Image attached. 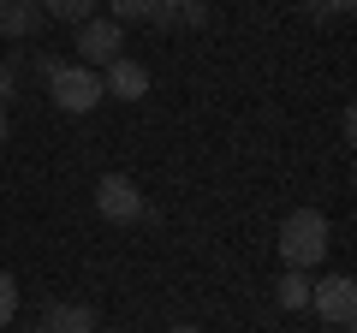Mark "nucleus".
I'll use <instances>...</instances> for the list:
<instances>
[{
	"instance_id": "obj_5",
	"label": "nucleus",
	"mask_w": 357,
	"mask_h": 333,
	"mask_svg": "<svg viewBox=\"0 0 357 333\" xmlns=\"http://www.w3.org/2000/svg\"><path fill=\"white\" fill-rule=\"evenodd\" d=\"M96 208H102V220H114V226H137L149 203H143V191L126 173H102V179H96Z\"/></svg>"
},
{
	"instance_id": "obj_16",
	"label": "nucleus",
	"mask_w": 357,
	"mask_h": 333,
	"mask_svg": "<svg viewBox=\"0 0 357 333\" xmlns=\"http://www.w3.org/2000/svg\"><path fill=\"white\" fill-rule=\"evenodd\" d=\"M60 65H66L60 54H36V72H42V77H54V72H60Z\"/></svg>"
},
{
	"instance_id": "obj_1",
	"label": "nucleus",
	"mask_w": 357,
	"mask_h": 333,
	"mask_svg": "<svg viewBox=\"0 0 357 333\" xmlns=\"http://www.w3.org/2000/svg\"><path fill=\"white\" fill-rule=\"evenodd\" d=\"M328 244H333V226H328V215H321V208H292V215L280 220V232H274L280 262H286V268H298V274L321 268Z\"/></svg>"
},
{
	"instance_id": "obj_15",
	"label": "nucleus",
	"mask_w": 357,
	"mask_h": 333,
	"mask_svg": "<svg viewBox=\"0 0 357 333\" xmlns=\"http://www.w3.org/2000/svg\"><path fill=\"white\" fill-rule=\"evenodd\" d=\"M13 90H18V72H13V60H0V107H6Z\"/></svg>"
},
{
	"instance_id": "obj_4",
	"label": "nucleus",
	"mask_w": 357,
	"mask_h": 333,
	"mask_svg": "<svg viewBox=\"0 0 357 333\" xmlns=\"http://www.w3.org/2000/svg\"><path fill=\"white\" fill-rule=\"evenodd\" d=\"M77 65H96V72H102V65H114L119 54H126V30L114 24V18H84V24H77Z\"/></svg>"
},
{
	"instance_id": "obj_11",
	"label": "nucleus",
	"mask_w": 357,
	"mask_h": 333,
	"mask_svg": "<svg viewBox=\"0 0 357 333\" xmlns=\"http://www.w3.org/2000/svg\"><path fill=\"white\" fill-rule=\"evenodd\" d=\"M107 6V18H114L119 30L126 24H149V13H155V0H102Z\"/></svg>"
},
{
	"instance_id": "obj_10",
	"label": "nucleus",
	"mask_w": 357,
	"mask_h": 333,
	"mask_svg": "<svg viewBox=\"0 0 357 333\" xmlns=\"http://www.w3.org/2000/svg\"><path fill=\"white\" fill-rule=\"evenodd\" d=\"M102 13V0H42V18H60V24H84V18Z\"/></svg>"
},
{
	"instance_id": "obj_2",
	"label": "nucleus",
	"mask_w": 357,
	"mask_h": 333,
	"mask_svg": "<svg viewBox=\"0 0 357 333\" xmlns=\"http://www.w3.org/2000/svg\"><path fill=\"white\" fill-rule=\"evenodd\" d=\"M48 102L60 107V114H96V107L107 102V90H102V72H96V65H77V60H66L60 72L48 77Z\"/></svg>"
},
{
	"instance_id": "obj_18",
	"label": "nucleus",
	"mask_w": 357,
	"mask_h": 333,
	"mask_svg": "<svg viewBox=\"0 0 357 333\" xmlns=\"http://www.w3.org/2000/svg\"><path fill=\"white\" fill-rule=\"evenodd\" d=\"M0 143H6V107H0Z\"/></svg>"
},
{
	"instance_id": "obj_9",
	"label": "nucleus",
	"mask_w": 357,
	"mask_h": 333,
	"mask_svg": "<svg viewBox=\"0 0 357 333\" xmlns=\"http://www.w3.org/2000/svg\"><path fill=\"white\" fill-rule=\"evenodd\" d=\"M310 286H316V280H310V274L286 268L280 280H274V304H280V309H310Z\"/></svg>"
},
{
	"instance_id": "obj_7",
	"label": "nucleus",
	"mask_w": 357,
	"mask_h": 333,
	"mask_svg": "<svg viewBox=\"0 0 357 333\" xmlns=\"http://www.w3.org/2000/svg\"><path fill=\"white\" fill-rule=\"evenodd\" d=\"M42 0H6L0 6V36L6 42H24V36H42Z\"/></svg>"
},
{
	"instance_id": "obj_12",
	"label": "nucleus",
	"mask_w": 357,
	"mask_h": 333,
	"mask_svg": "<svg viewBox=\"0 0 357 333\" xmlns=\"http://www.w3.org/2000/svg\"><path fill=\"white\" fill-rule=\"evenodd\" d=\"M13 316H18V280L0 268V327H13Z\"/></svg>"
},
{
	"instance_id": "obj_6",
	"label": "nucleus",
	"mask_w": 357,
	"mask_h": 333,
	"mask_svg": "<svg viewBox=\"0 0 357 333\" xmlns=\"http://www.w3.org/2000/svg\"><path fill=\"white\" fill-rule=\"evenodd\" d=\"M102 90L119 95V102H143V95H149V65L131 60V54H119L114 65H102Z\"/></svg>"
},
{
	"instance_id": "obj_8",
	"label": "nucleus",
	"mask_w": 357,
	"mask_h": 333,
	"mask_svg": "<svg viewBox=\"0 0 357 333\" xmlns=\"http://www.w3.org/2000/svg\"><path fill=\"white\" fill-rule=\"evenodd\" d=\"M96 304H48V316H42V327L48 333H96Z\"/></svg>"
},
{
	"instance_id": "obj_20",
	"label": "nucleus",
	"mask_w": 357,
	"mask_h": 333,
	"mask_svg": "<svg viewBox=\"0 0 357 333\" xmlns=\"http://www.w3.org/2000/svg\"><path fill=\"white\" fill-rule=\"evenodd\" d=\"M0 6H6V0H0Z\"/></svg>"
},
{
	"instance_id": "obj_13",
	"label": "nucleus",
	"mask_w": 357,
	"mask_h": 333,
	"mask_svg": "<svg viewBox=\"0 0 357 333\" xmlns=\"http://www.w3.org/2000/svg\"><path fill=\"white\" fill-rule=\"evenodd\" d=\"M178 24L203 30V24H208V6H203V0H178Z\"/></svg>"
},
{
	"instance_id": "obj_19",
	"label": "nucleus",
	"mask_w": 357,
	"mask_h": 333,
	"mask_svg": "<svg viewBox=\"0 0 357 333\" xmlns=\"http://www.w3.org/2000/svg\"><path fill=\"white\" fill-rule=\"evenodd\" d=\"M24 333H48V327H42V321H36V327H24Z\"/></svg>"
},
{
	"instance_id": "obj_3",
	"label": "nucleus",
	"mask_w": 357,
	"mask_h": 333,
	"mask_svg": "<svg viewBox=\"0 0 357 333\" xmlns=\"http://www.w3.org/2000/svg\"><path fill=\"white\" fill-rule=\"evenodd\" d=\"M310 309H316L328 327L351 333V321H357V280H351V274H328V280H316V286H310Z\"/></svg>"
},
{
	"instance_id": "obj_17",
	"label": "nucleus",
	"mask_w": 357,
	"mask_h": 333,
	"mask_svg": "<svg viewBox=\"0 0 357 333\" xmlns=\"http://www.w3.org/2000/svg\"><path fill=\"white\" fill-rule=\"evenodd\" d=\"M167 333H203V327H191V321H178V327H167Z\"/></svg>"
},
{
	"instance_id": "obj_14",
	"label": "nucleus",
	"mask_w": 357,
	"mask_h": 333,
	"mask_svg": "<svg viewBox=\"0 0 357 333\" xmlns=\"http://www.w3.org/2000/svg\"><path fill=\"white\" fill-rule=\"evenodd\" d=\"M351 6H357V0H310V13H316V18H345Z\"/></svg>"
}]
</instances>
